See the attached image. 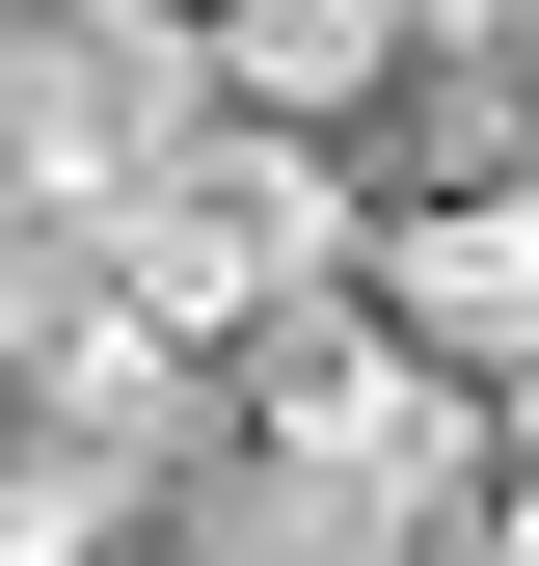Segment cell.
I'll return each instance as SVG.
<instances>
[{"label": "cell", "mask_w": 539, "mask_h": 566, "mask_svg": "<svg viewBox=\"0 0 539 566\" xmlns=\"http://www.w3.org/2000/svg\"><path fill=\"white\" fill-rule=\"evenodd\" d=\"M351 243H378V189L324 163V135H270V108H189L162 163L108 189V297H135V324H189V350L351 297Z\"/></svg>", "instance_id": "cell-1"}, {"label": "cell", "mask_w": 539, "mask_h": 566, "mask_svg": "<svg viewBox=\"0 0 539 566\" xmlns=\"http://www.w3.org/2000/svg\"><path fill=\"white\" fill-rule=\"evenodd\" d=\"M351 270H378L432 350H458V378H539V163H486V189H404Z\"/></svg>", "instance_id": "cell-2"}, {"label": "cell", "mask_w": 539, "mask_h": 566, "mask_svg": "<svg viewBox=\"0 0 539 566\" xmlns=\"http://www.w3.org/2000/svg\"><path fill=\"white\" fill-rule=\"evenodd\" d=\"M189 54H216V108H270V135L351 163V108L432 82V0H189Z\"/></svg>", "instance_id": "cell-3"}, {"label": "cell", "mask_w": 539, "mask_h": 566, "mask_svg": "<svg viewBox=\"0 0 539 566\" xmlns=\"http://www.w3.org/2000/svg\"><path fill=\"white\" fill-rule=\"evenodd\" d=\"M135 513H162V485H135L108 432H54V405L0 378V566H82V539H135Z\"/></svg>", "instance_id": "cell-4"}, {"label": "cell", "mask_w": 539, "mask_h": 566, "mask_svg": "<svg viewBox=\"0 0 539 566\" xmlns=\"http://www.w3.org/2000/svg\"><path fill=\"white\" fill-rule=\"evenodd\" d=\"M486 82H512V108H539V0H512V54H486Z\"/></svg>", "instance_id": "cell-5"}]
</instances>
